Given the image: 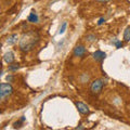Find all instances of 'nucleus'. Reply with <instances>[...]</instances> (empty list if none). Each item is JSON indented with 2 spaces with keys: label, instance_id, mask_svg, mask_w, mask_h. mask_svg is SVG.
<instances>
[{
  "label": "nucleus",
  "instance_id": "1",
  "mask_svg": "<svg viewBox=\"0 0 130 130\" xmlns=\"http://www.w3.org/2000/svg\"><path fill=\"white\" fill-rule=\"evenodd\" d=\"M39 39H40L39 34L36 30L31 29L29 31H27L26 34H24L22 36V38L20 39V50L25 52V53L31 51L32 49L38 44Z\"/></svg>",
  "mask_w": 130,
  "mask_h": 130
},
{
  "label": "nucleus",
  "instance_id": "2",
  "mask_svg": "<svg viewBox=\"0 0 130 130\" xmlns=\"http://www.w3.org/2000/svg\"><path fill=\"white\" fill-rule=\"evenodd\" d=\"M14 89L12 87V85L9 84V83H2L0 85V98L1 100H3L5 98L11 95L13 93Z\"/></svg>",
  "mask_w": 130,
  "mask_h": 130
},
{
  "label": "nucleus",
  "instance_id": "3",
  "mask_svg": "<svg viewBox=\"0 0 130 130\" xmlns=\"http://www.w3.org/2000/svg\"><path fill=\"white\" fill-rule=\"evenodd\" d=\"M103 86H104L103 79H101V78L94 79L91 83V85H90V91H91V93H92V94H99V93H101V91H102Z\"/></svg>",
  "mask_w": 130,
  "mask_h": 130
},
{
  "label": "nucleus",
  "instance_id": "4",
  "mask_svg": "<svg viewBox=\"0 0 130 130\" xmlns=\"http://www.w3.org/2000/svg\"><path fill=\"white\" fill-rule=\"evenodd\" d=\"M86 48H85V46H83V44H78V46H76L74 48V50H73V54H74V56H77V58H83V56L86 54Z\"/></svg>",
  "mask_w": 130,
  "mask_h": 130
},
{
  "label": "nucleus",
  "instance_id": "5",
  "mask_svg": "<svg viewBox=\"0 0 130 130\" xmlns=\"http://www.w3.org/2000/svg\"><path fill=\"white\" fill-rule=\"evenodd\" d=\"M75 105H76L77 109H78V112L80 114H83V115H88V114L90 113V109H89L87 104H85L83 102H79L78 101V102H75Z\"/></svg>",
  "mask_w": 130,
  "mask_h": 130
},
{
  "label": "nucleus",
  "instance_id": "6",
  "mask_svg": "<svg viewBox=\"0 0 130 130\" xmlns=\"http://www.w3.org/2000/svg\"><path fill=\"white\" fill-rule=\"evenodd\" d=\"M92 58L94 61H96V62H102V61L106 58V53L103 51H101V50H96L95 52H93Z\"/></svg>",
  "mask_w": 130,
  "mask_h": 130
},
{
  "label": "nucleus",
  "instance_id": "7",
  "mask_svg": "<svg viewBox=\"0 0 130 130\" xmlns=\"http://www.w3.org/2000/svg\"><path fill=\"white\" fill-rule=\"evenodd\" d=\"M14 60H15V56H14V53L12 51H9V52H7V53L3 54V61L8 64L13 63Z\"/></svg>",
  "mask_w": 130,
  "mask_h": 130
},
{
  "label": "nucleus",
  "instance_id": "8",
  "mask_svg": "<svg viewBox=\"0 0 130 130\" xmlns=\"http://www.w3.org/2000/svg\"><path fill=\"white\" fill-rule=\"evenodd\" d=\"M18 40H19L18 34H12L7 38V43L9 44V46H13V44H15L18 42Z\"/></svg>",
  "mask_w": 130,
  "mask_h": 130
},
{
  "label": "nucleus",
  "instance_id": "9",
  "mask_svg": "<svg viewBox=\"0 0 130 130\" xmlns=\"http://www.w3.org/2000/svg\"><path fill=\"white\" fill-rule=\"evenodd\" d=\"M27 21L29 23H38L39 18H38L37 13H36L35 11H31L29 13V15H28V18H27Z\"/></svg>",
  "mask_w": 130,
  "mask_h": 130
},
{
  "label": "nucleus",
  "instance_id": "10",
  "mask_svg": "<svg viewBox=\"0 0 130 130\" xmlns=\"http://www.w3.org/2000/svg\"><path fill=\"white\" fill-rule=\"evenodd\" d=\"M20 67H21V65H20L19 63H11L8 65V71L9 72H16L18 70H20Z\"/></svg>",
  "mask_w": 130,
  "mask_h": 130
},
{
  "label": "nucleus",
  "instance_id": "11",
  "mask_svg": "<svg viewBox=\"0 0 130 130\" xmlns=\"http://www.w3.org/2000/svg\"><path fill=\"white\" fill-rule=\"evenodd\" d=\"M124 41L126 42L130 41V26H128L124 31Z\"/></svg>",
  "mask_w": 130,
  "mask_h": 130
},
{
  "label": "nucleus",
  "instance_id": "12",
  "mask_svg": "<svg viewBox=\"0 0 130 130\" xmlns=\"http://www.w3.org/2000/svg\"><path fill=\"white\" fill-rule=\"evenodd\" d=\"M25 116H22L21 118H20V120H18L16 123H14V128H20V127H22V125H23V123L25 121Z\"/></svg>",
  "mask_w": 130,
  "mask_h": 130
},
{
  "label": "nucleus",
  "instance_id": "13",
  "mask_svg": "<svg viewBox=\"0 0 130 130\" xmlns=\"http://www.w3.org/2000/svg\"><path fill=\"white\" fill-rule=\"evenodd\" d=\"M113 43H114V46H115L117 49L123 48V46H124V42L121 41V40H114Z\"/></svg>",
  "mask_w": 130,
  "mask_h": 130
},
{
  "label": "nucleus",
  "instance_id": "14",
  "mask_svg": "<svg viewBox=\"0 0 130 130\" xmlns=\"http://www.w3.org/2000/svg\"><path fill=\"white\" fill-rule=\"evenodd\" d=\"M86 40L89 42H92V41H94V40H96V36L93 35V34H89V35H87Z\"/></svg>",
  "mask_w": 130,
  "mask_h": 130
},
{
  "label": "nucleus",
  "instance_id": "15",
  "mask_svg": "<svg viewBox=\"0 0 130 130\" xmlns=\"http://www.w3.org/2000/svg\"><path fill=\"white\" fill-rule=\"evenodd\" d=\"M66 27H67V23H66V22H63V24H62V26H61V28H60V30H59V34H60V35H62V34H64V31H65V29H66Z\"/></svg>",
  "mask_w": 130,
  "mask_h": 130
},
{
  "label": "nucleus",
  "instance_id": "16",
  "mask_svg": "<svg viewBox=\"0 0 130 130\" xmlns=\"http://www.w3.org/2000/svg\"><path fill=\"white\" fill-rule=\"evenodd\" d=\"M6 79H7V81H8V83H13V80H14V77H13V75H12V74H9V75H7Z\"/></svg>",
  "mask_w": 130,
  "mask_h": 130
},
{
  "label": "nucleus",
  "instance_id": "17",
  "mask_svg": "<svg viewBox=\"0 0 130 130\" xmlns=\"http://www.w3.org/2000/svg\"><path fill=\"white\" fill-rule=\"evenodd\" d=\"M105 21H106V20H105L104 18H101L99 21H98V25H99V26H100V25H102V24H104Z\"/></svg>",
  "mask_w": 130,
  "mask_h": 130
},
{
  "label": "nucleus",
  "instance_id": "18",
  "mask_svg": "<svg viewBox=\"0 0 130 130\" xmlns=\"http://www.w3.org/2000/svg\"><path fill=\"white\" fill-rule=\"evenodd\" d=\"M75 129H76V130H84V129H85V127L83 126V124H79V125L77 126V127H76Z\"/></svg>",
  "mask_w": 130,
  "mask_h": 130
},
{
  "label": "nucleus",
  "instance_id": "19",
  "mask_svg": "<svg viewBox=\"0 0 130 130\" xmlns=\"http://www.w3.org/2000/svg\"><path fill=\"white\" fill-rule=\"evenodd\" d=\"M96 2H99V3H105V2H109V1H112V0H95Z\"/></svg>",
  "mask_w": 130,
  "mask_h": 130
}]
</instances>
